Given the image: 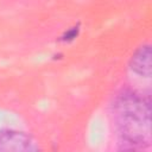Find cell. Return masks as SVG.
Listing matches in <instances>:
<instances>
[{
  "instance_id": "4",
  "label": "cell",
  "mask_w": 152,
  "mask_h": 152,
  "mask_svg": "<svg viewBox=\"0 0 152 152\" xmlns=\"http://www.w3.org/2000/svg\"><path fill=\"white\" fill-rule=\"evenodd\" d=\"M78 31H80L78 26H76V27H72V28L68 30V31H66V32L61 37V40H62V42H71L72 39H75V38L77 37Z\"/></svg>"
},
{
  "instance_id": "1",
  "label": "cell",
  "mask_w": 152,
  "mask_h": 152,
  "mask_svg": "<svg viewBox=\"0 0 152 152\" xmlns=\"http://www.w3.org/2000/svg\"><path fill=\"white\" fill-rule=\"evenodd\" d=\"M113 116L120 135L119 148L145 150L151 144V101L134 90H121L113 102Z\"/></svg>"
},
{
  "instance_id": "2",
  "label": "cell",
  "mask_w": 152,
  "mask_h": 152,
  "mask_svg": "<svg viewBox=\"0 0 152 152\" xmlns=\"http://www.w3.org/2000/svg\"><path fill=\"white\" fill-rule=\"evenodd\" d=\"M38 150V144L30 134L14 129L0 131V151L31 152Z\"/></svg>"
},
{
  "instance_id": "3",
  "label": "cell",
  "mask_w": 152,
  "mask_h": 152,
  "mask_svg": "<svg viewBox=\"0 0 152 152\" xmlns=\"http://www.w3.org/2000/svg\"><path fill=\"white\" fill-rule=\"evenodd\" d=\"M152 51H151V45L145 44L138 48L134 53L132 55L129 59V68L131 70L141 76V77H147L150 78L152 75Z\"/></svg>"
}]
</instances>
